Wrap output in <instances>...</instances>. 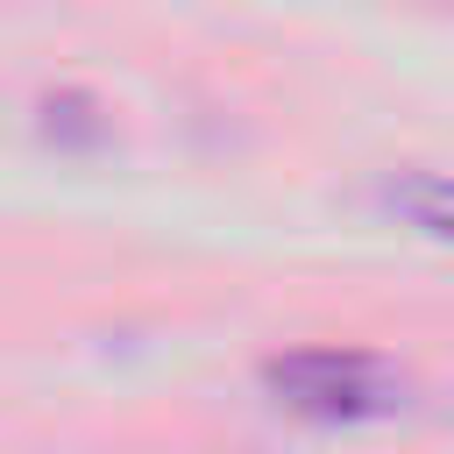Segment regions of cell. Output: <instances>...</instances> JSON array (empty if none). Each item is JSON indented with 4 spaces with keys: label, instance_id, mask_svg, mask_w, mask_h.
<instances>
[{
    "label": "cell",
    "instance_id": "cell-1",
    "mask_svg": "<svg viewBox=\"0 0 454 454\" xmlns=\"http://www.w3.org/2000/svg\"><path fill=\"white\" fill-rule=\"evenodd\" d=\"M262 390L312 426H362L404 404V369L369 348H291L262 362Z\"/></svg>",
    "mask_w": 454,
    "mask_h": 454
},
{
    "label": "cell",
    "instance_id": "cell-2",
    "mask_svg": "<svg viewBox=\"0 0 454 454\" xmlns=\"http://www.w3.org/2000/svg\"><path fill=\"white\" fill-rule=\"evenodd\" d=\"M376 206L397 213L426 241H454V177L447 170H390L376 184Z\"/></svg>",
    "mask_w": 454,
    "mask_h": 454
},
{
    "label": "cell",
    "instance_id": "cell-3",
    "mask_svg": "<svg viewBox=\"0 0 454 454\" xmlns=\"http://www.w3.org/2000/svg\"><path fill=\"white\" fill-rule=\"evenodd\" d=\"M43 135L64 142V149H99L106 142V114L92 92H50L43 99Z\"/></svg>",
    "mask_w": 454,
    "mask_h": 454
}]
</instances>
